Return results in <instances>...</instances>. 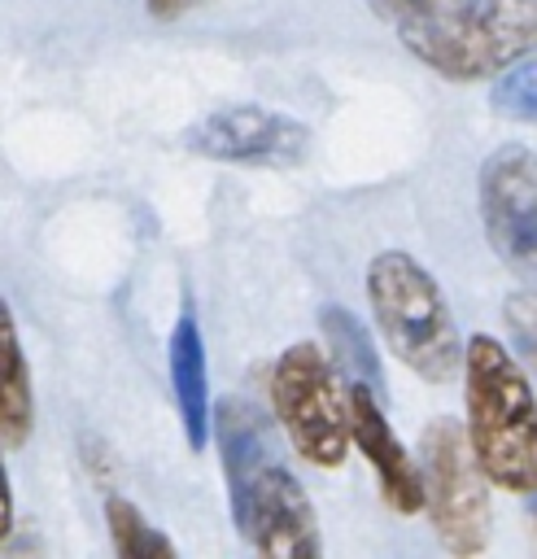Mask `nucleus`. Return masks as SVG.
<instances>
[{
    "label": "nucleus",
    "mask_w": 537,
    "mask_h": 559,
    "mask_svg": "<svg viewBox=\"0 0 537 559\" xmlns=\"http://www.w3.org/2000/svg\"><path fill=\"white\" fill-rule=\"evenodd\" d=\"M170 389L179 406V424L192 450H205L210 441V371H205V345H201V323L183 306L175 328H170Z\"/></svg>",
    "instance_id": "10"
},
{
    "label": "nucleus",
    "mask_w": 537,
    "mask_h": 559,
    "mask_svg": "<svg viewBox=\"0 0 537 559\" xmlns=\"http://www.w3.org/2000/svg\"><path fill=\"white\" fill-rule=\"evenodd\" d=\"M183 144L214 162H244V166H293L306 157L310 131L266 105H223L196 118Z\"/></svg>",
    "instance_id": "8"
},
{
    "label": "nucleus",
    "mask_w": 537,
    "mask_h": 559,
    "mask_svg": "<svg viewBox=\"0 0 537 559\" xmlns=\"http://www.w3.org/2000/svg\"><path fill=\"white\" fill-rule=\"evenodd\" d=\"M345 380V376H341ZM314 341L288 345L271 367V406L293 450L314 467H341L354 441L349 389Z\"/></svg>",
    "instance_id": "4"
},
{
    "label": "nucleus",
    "mask_w": 537,
    "mask_h": 559,
    "mask_svg": "<svg viewBox=\"0 0 537 559\" xmlns=\"http://www.w3.org/2000/svg\"><path fill=\"white\" fill-rule=\"evenodd\" d=\"M105 524H109V542H114L118 555H131V559H144V555H166L170 559L175 555V542L162 528H153L140 515L135 502H127L118 493L105 498Z\"/></svg>",
    "instance_id": "14"
},
{
    "label": "nucleus",
    "mask_w": 537,
    "mask_h": 559,
    "mask_svg": "<svg viewBox=\"0 0 537 559\" xmlns=\"http://www.w3.org/2000/svg\"><path fill=\"white\" fill-rule=\"evenodd\" d=\"M192 4H201V0H144V9H148L153 17H179V13H188Z\"/></svg>",
    "instance_id": "17"
},
{
    "label": "nucleus",
    "mask_w": 537,
    "mask_h": 559,
    "mask_svg": "<svg viewBox=\"0 0 537 559\" xmlns=\"http://www.w3.org/2000/svg\"><path fill=\"white\" fill-rule=\"evenodd\" d=\"M367 301H371V314H375L384 345L419 380L445 384V380H454V371H463L467 345L458 341L454 314H450L437 280L410 253L384 249L371 258Z\"/></svg>",
    "instance_id": "3"
},
{
    "label": "nucleus",
    "mask_w": 537,
    "mask_h": 559,
    "mask_svg": "<svg viewBox=\"0 0 537 559\" xmlns=\"http://www.w3.org/2000/svg\"><path fill=\"white\" fill-rule=\"evenodd\" d=\"M441 79H498L528 52H537V0H480L454 26L410 48Z\"/></svg>",
    "instance_id": "6"
},
{
    "label": "nucleus",
    "mask_w": 537,
    "mask_h": 559,
    "mask_svg": "<svg viewBox=\"0 0 537 559\" xmlns=\"http://www.w3.org/2000/svg\"><path fill=\"white\" fill-rule=\"evenodd\" d=\"M489 105L493 114L502 118H515V122H533L537 127V61H515L511 70H502L489 87Z\"/></svg>",
    "instance_id": "15"
},
{
    "label": "nucleus",
    "mask_w": 537,
    "mask_h": 559,
    "mask_svg": "<svg viewBox=\"0 0 537 559\" xmlns=\"http://www.w3.org/2000/svg\"><path fill=\"white\" fill-rule=\"evenodd\" d=\"M31 419H35L31 371H26V354H22L13 314H9V306H4V310H0V437H4V450L26 445Z\"/></svg>",
    "instance_id": "11"
},
{
    "label": "nucleus",
    "mask_w": 537,
    "mask_h": 559,
    "mask_svg": "<svg viewBox=\"0 0 537 559\" xmlns=\"http://www.w3.org/2000/svg\"><path fill=\"white\" fill-rule=\"evenodd\" d=\"M467 441L489 476L506 493H537V393L520 358L476 332L463 354Z\"/></svg>",
    "instance_id": "2"
},
{
    "label": "nucleus",
    "mask_w": 537,
    "mask_h": 559,
    "mask_svg": "<svg viewBox=\"0 0 537 559\" xmlns=\"http://www.w3.org/2000/svg\"><path fill=\"white\" fill-rule=\"evenodd\" d=\"M480 223L498 262L537 284V153L498 144L480 162Z\"/></svg>",
    "instance_id": "7"
},
{
    "label": "nucleus",
    "mask_w": 537,
    "mask_h": 559,
    "mask_svg": "<svg viewBox=\"0 0 537 559\" xmlns=\"http://www.w3.org/2000/svg\"><path fill=\"white\" fill-rule=\"evenodd\" d=\"M476 4H480V0H367V9H371L384 26H393V35H397L406 48H415V44H423L428 35L454 26V22L467 17Z\"/></svg>",
    "instance_id": "13"
},
{
    "label": "nucleus",
    "mask_w": 537,
    "mask_h": 559,
    "mask_svg": "<svg viewBox=\"0 0 537 559\" xmlns=\"http://www.w3.org/2000/svg\"><path fill=\"white\" fill-rule=\"evenodd\" d=\"M218 445H223V476L231 498V520L240 537L279 559H314L323 550L314 507L301 480L284 467L279 445L258 406L244 397H223L214 406Z\"/></svg>",
    "instance_id": "1"
},
{
    "label": "nucleus",
    "mask_w": 537,
    "mask_h": 559,
    "mask_svg": "<svg viewBox=\"0 0 537 559\" xmlns=\"http://www.w3.org/2000/svg\"><path fill=\"white\" fill-rule=\"evenodd\" d=\"M349 389V424H354V445L362 450V459L375 467V480H380V493L393 511L402 515H415L423 511V467L419 459L406 454V445L397 441L393 424L384 419V406H380V393L371 384H358V380H345Z\"/></svg>",
    "instance_id": "9"
},
{
    "label": "nucleus",
    "mask_w": 537,
    "mask_h": 559,
    "mask_svg": "<svg viewBox=\"0 0 537 559\" xmlns=\"http://www.w3.org/2000/svg\"><path fill=\"white\" fill-rule=\"evenodd\" d=\"M502 319H506V332H511L515 354L537 371V284H524V288L506 293Z\"/></svg>",
    "instance_id": "16"
},
{
    "label": "nucleus",
    "mask_w": 537,
    "mask_h": 559,
    "mask_svg": "<svg viewBox=\"0 0 537 559\" xmlns=\"http://www.w3.org/2000/svg\"><path fill=\"white\" fill-rule=\"evenodd\" d=\"M319 323H323V336H327V349H332L336 371H341L345 380L371 384V389L384 397V371H380V358H375V349H371L367 328H362L345 306H323Z\"/></svg>",
    "instance_id": "12"
},
{
    "label": "nucleus",
    "mask_w": 537,
    "mask_h": 559,
    "mask_svg": "<svg viewBox=\"0 0 537 559\" xmlns=\"http://www.w3.org/2000/svg\"><path fill=\"white\" fill-rule=\"evenodd\" d=\"M423 511L450 555H480L489 546V489L485 467L458 419L441 415L419 432Z\"/></svg>",
    "instance_id": "5"
}]
</instances>
